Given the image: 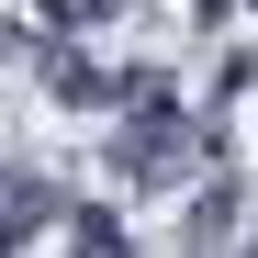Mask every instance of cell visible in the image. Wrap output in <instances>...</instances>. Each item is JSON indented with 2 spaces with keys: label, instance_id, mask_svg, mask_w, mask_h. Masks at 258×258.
I'll return each mask as SVG.
<instances>
[{
  "label": "cell",
  "instance_id": "cell-1",
  "mask_svg": "<svg viewBox=\"0 0 258 258\" xmlns=\"http://www.w3.org/2000/svg\"><path fill=\"white\" fill-rule=\"evenodd\" d=\"M236 157V123L213 112L191 79H168V90H146L123 123H101V180L123 202H180L191 180H213V168Z\"/></svg>",
  "mask_w": 258,
  "mask_h": 258
},
{
  "label": "cell",
  "instance_id": "cell-5",
  "mask_svg": "<svg viewBox=\"0 0 258 258\" xmlns=\"http://www.w3.org/2000/svg\"><path fill=\"white\" fill-rule=\"evenodd\" d=\"M236 258H258V225H247V247H236Z\"/></svg>",
  "mask_w": 258,
  "mask_h": 258
},
{
  "label": "cell",
  "instance_id": "cell-3",
  "mask_svg": "<svg viewBox=\"0 0 258 258\" xmlns=\"http://www.w3.org/2000/svg\"><path fill=\"white\" fill-rule=\"evenodd\" d=\"M45 34H79V45H112V34H135L146 23V0H23Z\"/></svg>",
  "mask_w": 258,
  "mask_h": 258
},
{
  "label": "cell",
  "instance_id": "cell-4",
  "mask_svg": "<svg viewBox=\"0 0 258 258\" xmlns=\"http://www.w3.org/2000/svg\"><path fill=\"white\" fill-rule=\"evenodd\" d=\"M225 12H236V23H247V12H258V0H225Z\"/></svg>",
  "mask_w": 258,
  "mask_h": 258
},
{
  "label": "cell",
  "instance_id": "cell-2",
  "mask_svg": "<svg viewBox=\"0 0 258 258\" xmlns=\"http://www.w3.org/2000/svg\"><path fill=\"white\" fill-rule=\"evenodd\" d=\"M191 90H202L213 112H236V101L258 90V34H202V45H191Z\"/></svg>",
  "mask_w": 258,
  "mask_h": 258
}]
</instances>
